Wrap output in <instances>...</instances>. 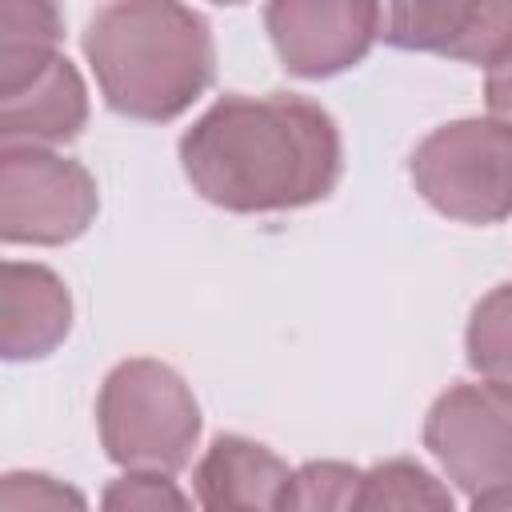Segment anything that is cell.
Wrapping results in <instances>:
<instances>
[{"mask_svg":"<svg viewBox=\"0 0 512 512\" xmlns=\"http://www.w3.org/2000/svg\"><path fill=\"white\" fill-rule=\"evenodd\" d=\"M180 168L224 212H288L332 196L344 144L336 120L308 96L228 92L180 136Z\"/></svg>","mask_w":512,"mask_h":512,"instance_id":"cell-1","label":"cell"},{"mask_svg":"<svg viewBox=\"0 0 512 512\" xmlns=\"http://www.w3.org/2000/svg\"><path fill=\"white\" fill-rule=\"evenodd\" d=\"M84 56L116 116L168 124L188 112L216 76L212 28L172 0L104 4L84 24Z\"/></svg>","mask_w":512,"mask_h":512,"instance_id":"cell-2","label":"cell"},{"mask_svg":"<svg viewBox=\"0 0 512 512\" xmlns=\"http://www.w3.org/2000/svg\"><path fill=\"white\" fill-rule=\"evenodd\" d=\"M96 428L124 472H180L200 440V404L184 376L160 360H120L96 396Z\"/></svg>","mask_w":512,"mask_h":512,"instance_id":"cell-3","label":"cell"},{"mask_svg":"<svg viewBox=\"0 0 512 512\" xmlns=\"http://www.w3.org/2000/svg\"><path fill=\"white\" fill-rule=\"evenodd\" d=\"M408 176L440 216L500 224L512 216V128L492 116L440 124L412 148Z\"/></svg>","mask_w":512,"mask_h":512,"instance_id":"cell-4","label":"cell"},{"mask_svg":"<svg viewBox=\"0 0 512 512\" xmlns=\"http://www.w3.org/2000/svg\"><path fill=\"white\" fill-rule=\"evenodd\" d=\"M92 172L52 148L4 144L0 152V236L4 244H68L96 220Z\"/></svg>","mask_w":512,"mask_h":512,"instance_id":"cell-5","label":"cell"},{"mask_svg":"<svg viewBox=\"0 0 512 512\" xmlns=\"http://www.w3.org/2000/svg\"><path fill=\"white\" fill-rule=\"evenodd\" d=\"M424 448L468 496L512 484V396L492 384H452L424 416Z\"/></svg>","mask_w":512,"mask_h":512,"instance_id":"cell-6","label":"cell"},{"mask_svg":"<svg viewBox=\"0 0 512 512\" xmlns=\"http://www.w3.org/2000/svg\"><path fill=\"white\" fill-rule=\"evenodd\" d=\"M88 124V88L56 44H0V140L64 144Z\"/></svg>","mask_w":512,"mask_h":512,"instance_id":"cell-7","label":"cell"},{"mask_svg":"<svg viewBox=\"0 0 512 512\" xmlns=\"http://www.w3.org/2000/svg\"><path fill=\"white\" fill-rule=\"evenodd\" d=\"M264 28L292 76L324 80L368 56L384 32V8L368 0H272Z\"/></svg>","mask_w":512,"mask_h":512,"instance_id":"cell-8","label":"cell"},{"mask_svg":"<svg viewBox=\"0 0 512 512\" xmlns=\"http://www.w3.org/2000/svg\"><path fill=\"white\" fill-rule=\"evenodd\" d=\"M380 36L404 52L496 68L512 60V4H392Z\"/></svg>","mask_w":512,"mask_h":512,"instance_id":"cell-9","label":"cell"},{"mask_svg":"<svg viewBox=\"0 0 512 512\" xmlns=\"http://www.w3.org/2000/svg\"><path fill=\"white\" fill-rule=\"evenodd\" d=\"M72 332V296L68 284L28 260L4 264L0 288V352L4 360H44L52 356Z\"/></svg>","mask_w":512,"mask_h":512,"instance_id":"cell-10","label":"cell"},{"mask_svg":"<svg viewBox=\"0 0 512 512\" xmlns=\"http://www.w3.org/2000/svg\"><path fill=\"white\" fill-rule=\"evenodd\" d=\"M292 468L248 436H216L196 464V500L204 512H280Z\"/></svg>","mask_w":512,"mask_h":512,"instance_id":"cell-11","label":"cell"},{"mask_svg":"<svg viewBox=\"0 0 512 512\" xmlns=\"http://www.w3.org/2000/svg\"><path fill=\"white\" fill-rule=\"evenodd\" d=\"M352 512H456L448 488L416 460H380L360 472Z\"/></svg>","mask_w":512,"mask_h":512,"instance_id":"cell-12","label":"cell"},{"mask_svg":"<svg viewBox=\"0 0 512 512\" xmlns=\"http://www.w3.org/2000/svg\"><path fill=\"white\" fill-rule=\"evenodd\" d=\"M464 360L484 384L512 396V280L496 284L472 308L464 328Z\"/></svg>","mask_w":512,"mask_h":512,"instance_id":"cell-13","label":"cell"},{"mask_svg":"<svg viewBox=\"0 0 512 512\" xmlns=\"http://www.w3.org/2000/svg\"><path fill=\"white\" fill-rule=\"evenodd\" d=\"M356 484L360 468L344 460H308L292 468L280 496V512H352Z\"/></svg>","mask_w":512,"mask_h":512,"instance_id":"cell-14","label":"cell"},{"mask_svg":"<svg viewBox=\"0 0 512 512\" xmlns=\"http://www.w3.org/2000/svg\"><path fill=\"white\" fill-rule=\"evenodd\" d=\"M100 512H192V504L164 472H124L104 488Z\"/></svg>","mask_w":512,"mask_h":512,"instance_id":"cell-15","label":"cell"},{"mask_svg":"<svg viewBox=\"0 0 512 512\" xmlns=\"http://www.w3.org/2000/svg\"><path fill=\"white\" fill-rule=\"evenodd\" d=\"M0 512H88V500L48 472H8L0 480Z\"/></svg>","mask_w":512,"mask_h":512,"instance_id":"cell-16","label":"cell"},{"mask_svg":"<svg viewBox=\"0 0 512 512\" xmlns=\"http://www.w3.org/2000/svg\"><path fill=\"white\" fill-rule=\"evenodd\" d=\"M484 104H488L492 120H500V124L512 128V60L488 68V80H484Z\"/></svg>","mask_w":512,"mask_h":512,"instance_id":"cell-17","label":"cell"},{"mask_svg":"<svg viewBox=\"0 0 512 512\" xmlns=\"http://www.w3.org/2000/svg\"><path fill=\"white\" fill-rule=\"evenodd\" d=\"M468 512H512V484L488 488V492L472 496V508H468Z\"/></svg>","mask_w":512,"mask_h":512,"instance_id":"cell-18","label":"cell"}]
</instances>
